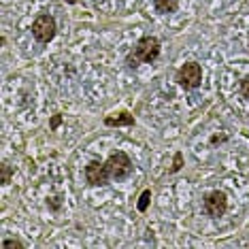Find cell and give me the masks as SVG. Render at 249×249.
Masks as SVG:
<instances>
[{"instance_id":"cell-1","label":"cell","mask_w":249,"mask_h":249,"mask_svg":"<svg viewBox=\"0 0 249 249\" xmlns=\"http://www.w3.org/2000/svg\"><path fill=\"white\" fill-rule=\"evenodd\" d=\"M160 55V41L156 36H143L139 38V43L132 47V52L128 55V66H139L147 64V62H154Z\"/></svg>"},{"instance_id":"cell-2","label":"cell","mask_w":249,"mask_h":249,"mask_svg":"<svg viewBox=\"0 0 249 249\" xmlns=\"http://www.w3.org/2000/svg\"><path fill=\"white\" fill-rule=\"evenodd\" d=\"M105 166H107V173H109L111 179H124L132 173V162H130V158L124 154V151L111 154L109 158H107Z\"/></svg>"},{"instance_id":"cell-3","label":"cell","mask_w":249,"mask_h":249,"mask_svg":"<svg viewBox=\"0 0 249 249\" xmlns=\"http://www.w3.org/2000/svg\"><path fill=\"white\" fill-rule=\"evenodd\" d=\"M177 81L179 86H183L185 89H196L202 81V69L196 62H188L177 71Z\"/></svg>"},{"instance_id":"cell-4","label":"cell","mask_w":249,"mask_h":249,"mask_svg":"<svg viewBox=\"0 0 249 249\" xmlns=\"http://www.w3.org/2000/svg\"><path fill=\"white\" fill-rule=\"evenodd\" d=\"M32 35L38 43H49L55 36V19L52 15H38L32 24Z\"/></svg>"},{"instance_id":"cell-5","label":"cell","mask_w":249,"mask_h":249,"mask_svg":"<svg viewBox=\"0 0 249 249\" xmlns=\"http://www.w3.org/2000/svg\"><path fill=\"white\" fill-rule=\"evenodd\" d=\"M226 209H228V198H226L224 192L215 190L205 196V213L209 217H222Z\"/></svg>"},{"instance_id":"cell-6","label":"cell","mask_w":249,"mask_h":249,"mask_svg":"<svg viewBox=\"0 0 249 249\" xmlns=\"http://www.w3.org/2000/svg\"><path fill=\"white\" fill-rule=\"evenodd\" d=\"M86 181L89 185H107L111 181L105 162H89L86 166Z\"/></svg>"},{"instance_id":"cell-7","label":"cell","mask_w":249,"mask_h":249,"mask_svg":"<svg viewBox=\"0 0 249 249\" xmlns=\"http://www.w3.org/2000/svg\"><path fill=\"white\" fill-rule=\"evenodd\" d=\"M156 4V11L162 15H168V13H175L179 7V0H154Z\"/></svg>"},{"instance_id":"cell-8","label":"cell","mask_w":249,"mask_h":249,"mask_svg":"<svg viewBox=\"0 0 249 249\" xmlns=\"http://www.w3.org/2000/svg\"><path fill=\"white\" fill-rule=\"evenodd\" d=\"M134 117L128 115V113H120V117H107L105 126H132Z\"/></svg>"},{"instance_id":"cell-9","label":"cell","mask_w":249,"mask_h":249,"mask_svg":"<svg viewBox=\"0 0 249 249\" xmlns=\"http://www.w3.org/2000/svg\"><path fill=\"white\" fill-rule=\"evenodd\" d=\"M149 200H151V190H145L143 194H141V198H139V211L141 213H145L147 211V207H149Z\"/></svg>"},{"instance_id":"cell-10","label":"cell","mask_w":249,"mask_h":249,"mask_svg":"<svg viewBox=\"0 0 249 249\" xmlns=\"http://www.w3.org/2000/svg\"><path fill=\"white\" fill-rule=\"evenodd\" d=\"M0 173H2V185H7L11 181V166L7 162H2V166H0Z\"/></svg>"},{"instance_id":"cell-11","label":"cell","mask_w":249,"mask_h":249,"mask_svg":"<svg viewBox=\"0 0 249 249\" xmlns=\"http://www.w3.org/2000/svg\"><path fill=\"white\" fill-rule=\"evenodd\" d=\"M2 247L4 249H24V243H19L15 239H7V241H2Z\"/></svg>"},{"instance_id":"cell-12","label":"cell","mask_w":249,"mask_h":249,"mask_svg":"<svg viewBox=\"0 0 249 249\" xmlns=\"http://www.w3.org/2000/svg\"><path fill=\"white\" fill-rule=\"evenodd\" d=\"M181 166H183V156L177 151V154H175V160H173V166H171V173L181 171Z\"/></svg>"},{"instance_id":"cell-13","label":"cell","mask_w":249,"mask_h":249,"mask_svg":"<svg viewBox=\"0 0 249 249\" xmlns=\"http://www.w3.org/2000/svg\"><path fill=\"white\" fill-rule=\"evenodd\" d=\"M241 94H243V96H245V98L249 100V75H247V77L241 81Z\"/></svg>"},{"instance_id":"cell-14","label":"cell","mask_w":249,"mask_h":249,"mask_svg":"<svg viewBox=\"0 0 249 249\" xmlns=\"http://www.w3.org/2000/svg\"><path fill=\"white\" fill-rule=\"evenodd\" d=\"M60 120H62V117H60V115H55L53 120H52V128H58V126H60Z\"/></svg>"},{"instance_id":"cell-15","label":"cell","mask_w":249,"mask_h":249,"mask_svg":"<svg viewBox=\"0 0 249 249\" xmlns=\"http://www.w3.org/2000/svg\"><path fill=\"white\" fill-rule=\"evenodd\" d=\"M66 2H69V4H75V2H77V0H66Z\"/></svg>"}]
</instances>
